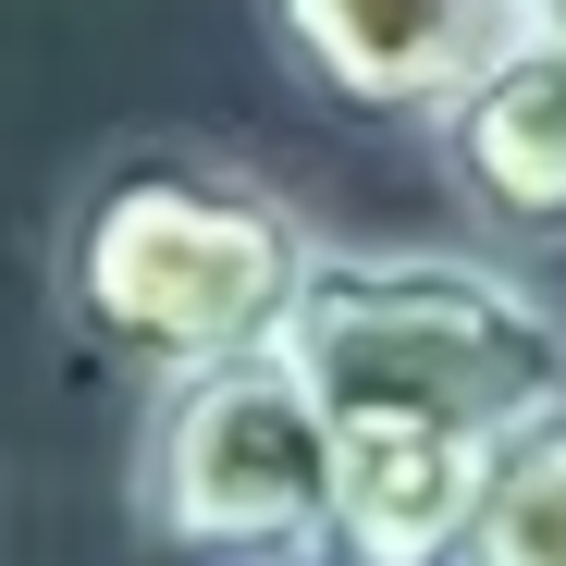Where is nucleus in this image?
Returning a JSON list of instances; mask_svg holds the SVG:
<instances>
[{
    "instance_id": "5",
    "label": "nucleus",
    "mask_w": 566,
    "mask_h": 566,
    "mask_svg": "<svg viewBox=\"0 0 566 566\" xmlns=\"http://www.w3.org/2000/svg\"><path fill=\"white\" fill-rule=\"evenodd\" d=\"M431 160H443V198L468 210L493 259H566V50L554 38H517L468 99L431 124Z\"/></svg>"
},
{
    "instance_id": "6",
    "label": "nucleus",
    "mask_w": 566,
    "mask_h": 566,
    "mask_svg": "<svg viewBox=\"0 0 566 566\" xmlns=\"http://www.w3.org/2000/svg\"><path fill=\"white\" fill-rule=\"evenodd\" d=\"M455 566H566V395H542L468 493Z\"/></svg>"
},
{
    "instance_id": "7",
    "label": "nucleus",
    "mask_w": 566,
    "mask_h": 566,
    "mask_svg": "<svg viewBox=\"0 0 566 566\" xmlns=\"http://www.w3.org/2000/svg\"><path fill=\"white\" fill-rule=\"evenodd\" d=\"M530 38H554V50H566V0H530Z\"/></svg>"
},
{
    "instance_id": "1",
    "label": "nucleus",
    "mask_w": 566,
    "mask_h": 566,
    "mask_svg": "<svg viewBox=\"0 0 566 566\" xmlns=\"http://www.w3.org/2000/svg\"><path fill=\"white\" fill-rule=\"evenodd\" d=\"M283 357L333 419V566H455L493 443L566 395V308L481 234L321 247Z\"/></svg>"
},
{
    "instance_id": "4",
    "label": "nucleus",
    "mask_w": 566,
    "mask_h": 566,
    "mask_svg": "<svg viewBox=\"0 0 566 566\" xmlns=\"http://www.w3.org/2000/svg\"><path fill=\"white\" fill-rule=\"evenodd\" d=\"M271 38L333 112L431 136L530 38V0H271Z\"/></svg>"
},
{
    "instance_id": "2",
    "label": "nucleus",
    "mask_w": 566,
    "mask_h": 566,
    "mask_svg": "<svg viewBox=\"0 0 566 566\" xmlns=\"http://www.w3.org/2000/svg\"><path fill=\"white\" fill-rule=\"evenodd\" d=\"M321 247L333 234L271 172H247L198 136H124L62 185L50 321L136 382H172V369L283 345Z\"/></svg>"
},
{
    "instance_id": "3",
    "label": "nucleus",
    "mask_w": 566,
    "mask_h": 566,
    "mask_svg": "<svg viewBox=\"0 0 566 566\" xmlns=\"http://www.w3.org/2000/svg\"><path fill=\"white\" fill-rule=\"evenodd\" d=\"M124 517L185 566H333V419L308 369L259 345L172 369L124 443Z\"/></svg>"
}]
</instances>
